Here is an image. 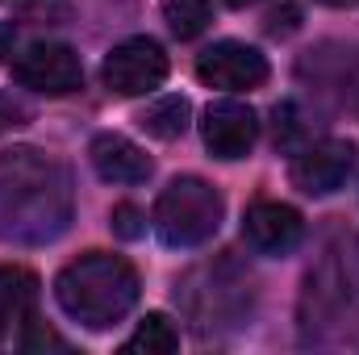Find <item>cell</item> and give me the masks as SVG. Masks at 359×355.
<instances>
[{
	"mask_svg": "<svg viewBox=\"0 0 359 355\" xmlns=\"http://www.w3.org/2000/svg\"><path fill=\"white\" fill-rule=\"evenodd\" d=\"M201 138L213 159H247L259 138V117L243 100H213L201 117Z\"/></svg>",
	"mask_w": 359,
	"mask_h": 355,
	"instance_id": "cell-7",
	"label": "cell"
},
{
	"mask_svg": "<svg viewBox=\"0 0 359 355\" xmlns=\"http://www.w3.org/2000/svg\"><path fill=\"white\" fill-rule=\"evenodd\" d=\"M322 4H330V8H347V4H355V0H322Z\"/></svg>",
	"mask_w": 359,
	"mask_h": 355,
	"instance_id": "cell-19",
	"label": "cell"
},
{
	"mask_svg": "<svg viewBox=\"0 0 359 355\" xmlns=\"http://www.w3.org/2000/svg\"><path fill=\"white\" fill-rule=\"evenodd\" d=\"M72 222V180L38 147L0 151V239L21 247L55 243Z\"/></svg>",
	"mask_w": 359,
	"mask_h": 355,
	"instance_id": "cell-1",
	"label": "cell"
},
{
	"mask_svg": "<svg viewBox=\"0 0 359 355\" xmlns=\"http://www.w3.org/2000/svg\"><path fill=\"white\" fill-rule=\"evenodd\" d=\"M351 163H355V142H343V138H326L318 147H305L292 168L288 180L309 192V196H330L334 188H343V180L351 176Z\"/></svg>",
	"mask_w": 359,
	"mask_h": 355,
	"instance_id": "cell-8",
	"label": "cell"
},
{
	"mask_svg": "<svg viewBox=\"0 0 359 355\" xmlns=\"http://www.w3.org/2000/svg\"><path fill=\"white\" fill-rule=\"evenodd\" d=\"M21 347L25 351H42V347H67L55 330H46L38 318H25V339H21Z\"/></svg>",
	"mask_w": 359,
	"mask_h": 355,
	"instance_id": "cell-16",
	"label": "cell"
},
{
	"mask_svg": "<svg viewBox=\"0 0 359 355\" xmlns=\"http://www.w3.org/2000/svg\"><path fill=\"white\" fill-rule=\"evenodd\" d=\"M230 4H234V8H243V4H255V0H230Z\"/></svg>",
	"mask_w": 359,
	"mask_h": 355,
	"instance_id": "cell-20",
	"label": "cell"
},
{
	"mask_svg": "<svg viewBox=\"0 0 359 355\" xmlns=\"http://www.w3.org/2000/svg\"><path fill=\"white\" fill-rule=\"evenodd\" d=\"M88 159L96 168V176L109 180V184H142V180L155 172V163L147 159V151L138 142H130L126 134H96L88 147Z\"/></svg>",
	"mask_w": 359,
	"mask_h": 355,
	"instance_id": "cell-10",
	"label": "cell"
},
{
	"mask_svg": "<svg viewBox=\"0 0 359 355\" xmlns=\"http://www.w3.org/2000/svg\"><path fill=\"white\" fill-rule=\"evenodd\" d=\"M25 121V109L13 100V96H0V130H13V126H21Z\"/></svg>",
	"mask_w": 359,
	"mask_h": 355,
	"instance_id": "cell-17",
	"label": "cell"
},
{
	"mask_svg": "<svg viewBox=\"0 0 359 355\" xmlns=\"http://www.w3.org/2000/svg\"><path fill=\"white\" fill-rule=\"evenodd\" d=\"M34 301H38V276L17 264L0 267V326L34 318Z\"/></svg>",
	"mask_w": 359,
	"mask_h": 355,
	"instance_id": "cell-11",
	"label": "cell"
},
{
	"mask_svg": "<svg viewBox=\"0 0 359 355\" xmlns=\"http://www.w3.org/2000/svg\"><path fill=\"white\" fill-rule=\"evenodd\" d=\"M163 21L172 25L176 38H196L209 29L213 4L209 0H163Z\"/></svg>",
	"mask_w": 359,
	"mask_h": 355,
	"instance_id": "cell-14",
	"label": "cell"
},
{
	"mask_svg": "<svg viewBox=\"0 0 359 355\" xmlns=\"http://www.w3.org/2000/svg\"><path fill=\"white\" fill-rule=\"evenodd\" d=\"M0 335H4V326H0Z\"/></svg>",
	"mask_w": 359,
	"mask_h": 355,
	"instance_id": "cell-21",
	"label": "cell"
},
{
	"mask_svg": "<svg viewBox=\"0 0 359 355\" xmlns=\"http://www.w3.org/2000/svg\"><path fill=\"white\" fill-rule=\"evenodd\" d=\"M196 80L222 92H251L268 80V59L247 42H213L196 59Z\"/></svg>",
	"mask_w": 359,
	"mask_h": 355,
	"instance_id": "cell-6",
	"label": "cell"
},
{
	"mask_svg": "<svg viewBox=\"0 0 359 355\" xmlns=\"http://www.w3.org/2000/svg\"><path fill=\"white\" fill-rule=\"evenodd\" d=\"M55 301L80 326L109 330L134 309V301H138V272L121 255L88 251V255L72 260L55 276Z\"/></svg>",
	"mask_w": 359,
	"mask_h": 355,
	"instance_id": "cell-2",
	"label": "cell"
},
{
	"mask_svg": "<svg viewBox=\"0 0 359 355\" xmlns=\"http://www.w3.org/2000/svg\"><path fill=\"white\" fill-rule=\"evenodd\" d=\"M222 213H226V205L213 184H205L201 176H180L159 192L151 222L168 247H201L217 234Z\"/></svg>",
	"mask_w": 359,
	"mask_h": 355,
	"instance_id": "cell-3",
	"label": "cell"
},
{
	"mask_svg": "<svg viewBox=\"0 0 359 355\" xmlns=\"http://www.w3.org/2000/svg\"><path fill=\"white\" fill-rule=\"evenodd\" d=\"M243 234L247 243L259 251V255H288L301 234H305V222L292 205L284 201H255L243 217Z\"/></svg>",
	"mask_w": 359,
	"mask_h": 355,
	"instance_id": "cell-9",
	"label": "cell"
},
{
	"mask_svg": "<svg viewBox=\"0 0 359 355\" xmlns=\"http://www.w3.org/2000/svg\"><path fill=\"white\" fill-rule=\"evenodd\" d=\"M188 117H192V105H188V96H159L155 105H147L142 113H138V126L151 134V138H180L184 130H188Z\"/></svg>",
	"mask_w": 359,
	"mask_h": 355,
	"instance_id": "cell-12",
	"label": "cell"
},
{
	"mask_svg": "<svg viewBox=\"0 0 359 355\" xmlns=\"http://www.w3.org/2000/svg\"><path fill=\"white\" fill-rule=\"evenodd\" d=\"M100 80H104V88L117 92V96L155 92L168 80V55H163V46L155 38H126V42H117L104 55Z\"/></svg>",
	"mask_w": 359,
	"mask_h": 355,
	"instance_id": "cell-4",
	"label": "cell"
},
{
	"mask_svg": "<svg viewBox=\"0 0 359 355\" xmlns=\"http://www.w3.org/2000/svg\"><path fill=\"white\" fill-rule=\"evenodd\" d=\"M13 38H17V29H13V21H0V63L13 55Z\"/></svg>",
	"mask_w": 359,
	"mask_h": 355,
	"instance_id": "cell-18",
	"label": "cell"
},
{
	"mask_svg": "<svg viewBox=\"0 0 359 355\" xmlns=\"http://www.w3.org/2000/svg\"><path fill=\"white\" fill-rule=\"evenodd\" d=\"M113 230H117L121 239H142V230H147L142 209H138V205H117V209H113Z\"/></svg>",
	"mask_w": 359,
	"mask_h": 355,
	"instance_id": "cell-15",
	"label": "cell"
},
{
	"mask_svg": "<svg viewBox=\"0 0 359 355\" xmlns=\"http://www.w3.org/2000/svg\"><path fill=\"white\" fill-rule=\"evenodd\" d=\"M180 347V330L172 326L168 314H147L138 322V330L121 343L126 355H172Z\"/></svg>",
	"mask_w": 359,
	"mask_h": 355,
	"instance_id": "cell-13",
	"label": "cell"
},
{
	"mask_svg": "<svg viewBox=\"0 0 359 355\" xmlns=\"http://www.w3.org/2000/svg\"><path fill=\"white\" fill-rule=\"evenodd\" d=\"M13 80L21 88H34L42 96H67L84 84V63L63 42H34L13 63Z\"/></svg>",
	"mask_w": 359,
	"mask_h": 355,
	"instance_id": "cell-5",
	"label": "cell"
}]
</instances>
